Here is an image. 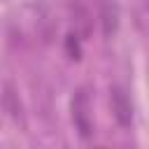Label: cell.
<instances>
[{
  "label": "cell",
  "instance_id": "cell-1",
  "mask_svg": "<svg viewBox=\"0 0 149 149\" xmlns=\"http://www.w3.org/2000/svg\"><path fill=\"white\" fill-rule=\"evenodd\" d=\"M72 119L81 137L91 135V119H88V98L84 91H77L72 98Z\"/></svg>",
  "mask_w": 149,
  "mask_h": 149
},
{
  "label": "cell",
  "instance_id": "cell-2",
  "mask_svg": "<svg viewBox=\"0 0 149 149\" xmlns=\"http://www.w3.org/2000/svg\"><path fill=\"white\" fill-rule=\"evenodd\" d=\"M112 109H114L116 121H119L123 128H128V126L133 123V105H130L128 95H126L121 88H112Z\"/></svg>",
  "mask_w": 149,
  "mask_h": 149
},
{
  "label": "cell",
  "instance_id": "cell-3",
  "mask_svg": "<svg viewBox=\"0 0 149 149\" xmlns=\"http://www.w3.org/2000/svg\"><path fill=\"white\" fill-rule=\"evenodd\" d=\"M116 7L112 5V2H107V0H102V30H105V35H112L114 30H116Z\"/></svg>",
  "mask_w": 149,
  "mask_h": 149
},
{
  "label": "cell",
  "instance_id": "cell-4",
  "mask_svg": "<svg viewBox=\"0 0 149 149\" xmlns=\"http://www.w3.org/2000/svg\"><path fill=\"white\" fill-rule=\"evenodd\" d=\"M72 12H74V21L81 30V35H88L91 33V21H88V12L79 5V2H72Z\"/></svg>",
  "mask_w": 149,
  "mask_h": 149
},
{
  "label": "cell",
  "instance_id": "cell-5",
  "mask_svg": "<svg viewBox=\"0 0 149 149\" xmlns=\"http://www.w3.org/2000/svg\"><path fill=\"white\" fill-rule=\"evenodd\" d=\"M5 107H7V112H9L14 119L21 114V105H19V100H16L14 91H12V86H7V88H5Z\"/></svg>",
  "mask_w": 149,
  "mask_h": 149
},
{
  "label": "cell",
  "instance_id": "cell-6",
  "mask_svg": "<svg viewBox=\"0 0 149 149\" xmlns=\"http://www.w3.org/2000/svg\"><path fill=\"white\" fill-rule=\"evenodd\" d=\"M65 49H68L70 58H74V61L81 56V47H79V40H77V35H68V40H65Z\"/></svg>",
  "mask_w": 149,
  "mask_h": 149
}]
</instances>
